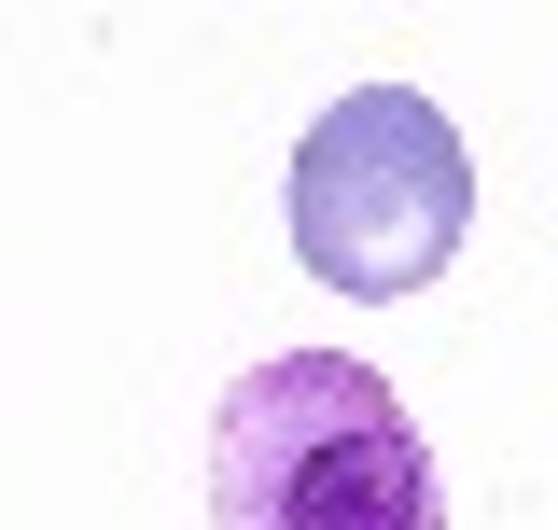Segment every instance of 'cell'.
I'll use <instances>...</instances> for the list:
<instances>
[{"mask_svg": "<svg viewBox=\"0 0 558 530\" xmlns=\"http://www.w3.org/2000/svg\"><path fill=\"white\" fill-rule=\"evenodd\" d=\"M209 530H447V489L377 363L279 349L209 405Z\"/></svg>", "mask_w": 558, "mask_h": 530, "instance_id": "6da1fadb", "label": "cell"}, {"mask_svg": "<svg viewBox=\"0 0 558 530\" xmlns=\"http://www.w3.org/2000/svg\"><path fill=\"white\" fill-rule=\"evenodd\" d=\"M461 224H475V154L418 84H349L293 140V252H307V279H336L363 308L447 279Z\"/></svg>", "mask_w": 558, "mask_h": 530, "instance_id": "7a4b0ae2", "label": "cell"}]
</instances>
